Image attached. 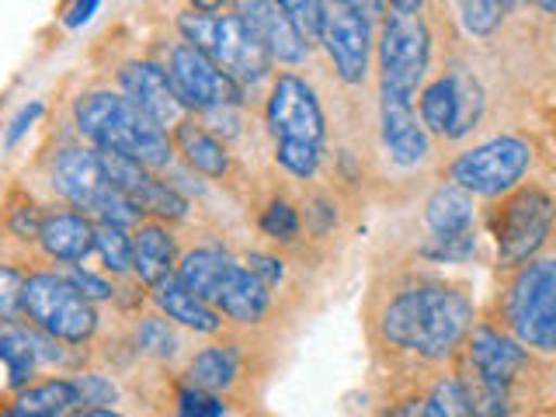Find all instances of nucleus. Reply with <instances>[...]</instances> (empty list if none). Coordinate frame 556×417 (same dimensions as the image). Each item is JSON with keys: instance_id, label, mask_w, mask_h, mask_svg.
I'll return each instance as SVG.
<instances>
[{"instance_id": "obj_17", "label": "nucleus", "mask_w": 556, "mask_h": 417, "mask_svg": "<svg viewBox=\"0 0 556 417\" xmlns=\"http://www.w3.org/2000/svg\"><path fill=\"white\" fill-rule=\"evenodd\" d=\"M39 243L52 261L77 265V261H87V254H94V223L84 213L60 208V213L42 216Z\"/></svg>"}, {"instance_id": "obj_23", "label": "nucleus", "mask_w": 556, "mask_h": 417, "mask_svg": "<svg viewBox=\"0 0 556 417\" xmlns=\"http://www.w3.org/2000/svg\"><path fill=\"white\" fill-rule=\"evenodd\" d=\"M425 223L431 226L434 237L473 233V199H469V191L456 181L434 188V195L425 205Z\"/></svg>"}, {"instance_id": "obj_44", "label": "nucleus", "mask_w": 556, "mask_h": 417, "mask_svg": "<svg viewBox=\"0 0 556 417\" xmlns=\"http://www.w3.org/2000/svg\"><path fill=\"white\" fill-rule=\"evenodd\" d=\"M473 251H477L473 233H459V237H434V243L425 254L434 261H466L473 257Z\"/></svg>"}, {"instance_id": "obj_6", "label": "nucleus", "mask_w": 556, "mask_h": 417, "mask_svg": "<svg viewBox=\"0 0 556 417\" xmlns=\"http://www.w3.org/2000/svg\"><path fill=\"white\" fill-rule=\"evenodd\" d=\"M431 35L417 14H390L379 35V91L414 98L428 74Z\"/></svg>"}, {"instance_id": "obj_28", "label": "nucleus", "mask_w": 556, "mask_h": 417, "mask_svg": "<svg viewBox=\"0 0 556 417\" xmlns=\"http://www.w3.org/2000/svg\"><path fill=\"white\" fill-rule=\"evenodd\" d=\"M0 358L8 365V382L14 390H25L31 376H35V358L31 341H28V327H22L17 320H0Z\"/></svg>"}, {"instance_id": "obj_22", "label": "nucleus", "mask_w": 556, "mask_h": 417, "mask_svg": "<svg viewBox=\"0 0 556 417\" xmlns=\"http://www.w3.org/2000/svg\"><path fill=\"white\" fill-rule=\"evenodd\" d=\"M174 147L185 156V164L191 170L205 174V178H223V174L230 170V153H226L219 139L205 126H199V122L181 118L178 126H174Z\"/></svg>"}, {"instance_id": "obj_3", "label": "nucleus", "mask_w": 556, "mask_h": 417, "mask_svg": "<svg viewBox=\"0 0 556 417\" xmlns=\"http://www.w3.org/2000/svg\"><path fill=\"white\" fill-rule=\"evenodd\" d=\"M178 28L185 35V42L202 49L226 77H233L240 87L257 84L268 77L271 56L261 46L257 35L248 28L240 14H199L185 11L178 14Z\"/></svg>"}, {"instance_id": "obj_21", "label": "nucleus", "mask_w": 556, "mask_h": 417, "mask_svg": "<svg viewBox=\"0 0 556 417\" xmlns=\"http://www.w3.org/2000/svg\"><path fill=\"white\" fill-rule=\"evenodd\" d=\"M233 265L237 261L219 248H195L178 261V282L188 286L199 300L216 306L219 289L226 282V275L233 271Z\"/></svg>"}, {"instance_id": "obj_31", "label": "nucleus", "mask_w": 556, "mask_h": 417, "mask_svg": "<svg viewBox=\"0 0 556 417\" xmlns=\"http://www.w3.org/2000/svg\"><path fill=\"white\" fill-rule=\"evenodd\" d=\"M98 223H112V226H136L139 219H143V208H139V202L136 199H129L126 191H118V188H112V185H104L101 191H98V199L91 202V208H87Z\"/></svg>"}, {"instance_id": "obj_9", "label": "nucleus", "mask_w": 556, "mask_h": 417, "mask_svg": "<svg viewBox=\"0 0 556 417\" xmlns=\"http://www.w3.org/2000/svg\"><path fill=\"white\" fill-rule=\"evenodd\" d=\"M556 219V205L546 191L526 188L504 202L497 216V257L501 265H521L546 243Z\"/></svg>"}, {"instance_id": "obj_42", "label": "nucleus", "mask_w": 556, "mask_h": 417, "mask_svg": "<svg viewBox=\"0 0 556 417\" xmlns=\"http://www.w3.org/2000/svg\"><path fill=\"white\" fill-rule=\"evenodd\" d=\"M223 414H226V404L216 393L188 387L178 396V417H223Z\"/></svg>"}, {"instance_id": "obj_46", "label": "nucleus", "mask_w": 556, "mask_h": 417, "mask_svg": "<svg viewBox=\"0 0 556 417\" xmlns=\"http://www.w3.org/2000/svg\"><path fill=\"white\" fill-rule=\"evenodd\" d=\"M11 230L14 237H22V240H39V230H42V213H39V205H17L14 213H11Z\"/></svg>"}, {"instance_id": "obj_53", "label": "nucleus", "mask_w": 556, "mask_h": 417, "mask_svg": "<svg viewBox=\"0 0 556 417\" xmlns=\"http://www.w3.org/2000/svg\"><path fill=\"white\" fill-rule=\"evenodd\" d=\"M539 8H543L546 14H556V0H535Z\"/></svg>"}, {"instance_id": "obj_8", "label": "nucleus", "mask_w": 556, "mask_h": 417, "mask_svg": "<svg viewBox=\"0 0 556 417\" xmlns=\"http://www.w3.org/2000/svg\"><path fill=\"white\" fill-rule=\"evenodd\" d=\"M167 77L174 84V94L191 112H213V109H237L243 101V87L226 77L223 70L191 42H178L170 49Z\"/></svg>"}, {"instance_id": "obj_54", "label": "nucleus", "mask_w": 556, "mask_h": 417, "mask_svg": "<svg viewBox=\"0 0 556 417\" xmlns=\"http://www.w3.org/2000/svg\"><path fill=\"white\" fill-rule=\"evenodd\" d=\"M0 417H4V414H0Z\"/></svg>"}, {"instance_id": "obj_14", "label": "nucleus", "mask_w": 556, "mask_h": 417, "mask_svg": "<svg viewBox=\"0 0 556 417\" xmlns=\"http://www.w3.org/2000/svg\"><path fill=\"white\" fill-rule=\"evenodd\" d=\"M233 14H240L248 28L268 49V56L278 63H303L309 42L306 35L292 25V17L275 4V0H233Z\"/></svg>"}, {"instance_id": "obj_33", "label": "nucleus", "mask_w": 556, "mask_h": 417, "mask_svg": "<svg viewBox=\"0 0 556 417\" xmlns=\"http://www.w3.org/2000/svg\"><path fill=\"white\" fill-rule=\"evenodd\" d=\"M275 161L289 174H295V178H313L320 167V143H306V139H278Z\"/></svg>"}, {"instance_id": "obj_40", "label": "nucleus", "mask_w": 556, "mask_h": 417, "mask_svg": "<svg viewBox=\"0 0 556 417\" xmlns=\"http://www.w3.org/2000/svg\"><path fill=\"white\" fill-rule=\"evenodd\" d=\"M275 4L292 17V25L306 35V42H309V39H320L324 0H275Z\"/></svg>"}, {"instance_id": "obj_47", "label": "nucleus", "mask_w": 556, "mask_h": 417, "mask_svg": "<svg viewBox=\"0 0 556 417\" xmlns=\"http://www.w3.org/2000/svg\"><path fill=\"white\" fill-rule=\"evenodd\" d=\"M42 115V101H31V104H25L22 112H17L14 118H11V126H8V132H4V147L11 150L17 139H22L31 126H35V118Z\"/></svg>"}, {"instance_id": "obj_18", "label": "nucleus", "mask_w": 556, "mask_h": 417, "mask_svg": "<svg viewBox=\"0 0 556 417\" xmlns=\"http://www.w3.org/2000/svg\"><path fill=\"white\" fill-rule=\"evenodd\" d=\"M132 271L150 289L178 275V248L164 223H143L132 233Z\"/></svg>"}, {"instance_id": "obj_51", "label": "nucleus", "mask_w": 556, "mask_h": 417, "mask_svg": "<svg viewBox=\"0 0 556 417\" xmlns=\"http://www.w3.org/2000/svg\"><path fill=\"white\" fill-rule=\"evenodd\" d=\"M421 4H425V0H390V8L396 14H417V11H421Z\"/></svg>"}, {"instance_id": "obj_27", "label": "nucleus", "mask_w": 556, "mask_h": 417, "mask_svg": "<svg viewBox=\"0 0 556 417\" xmlns=\"http://www.w3.org/2000/svg\"><path fill=\"white\" fill-rule=\"evenodd\" d=\"M237 376H240V355L230 344H213L188 362V387L205 390V393L230 390Z\"/></svg>"}, {"instance_id": "obj_38", "label": "nucleus", "mask_w": 556, "mask_h": 417, "mask_svg": "<svg viewBox=\"0 0 556 417\" xmlns=\"http://www.w3.org/2000/svg\"><path fill=\"white\" fill-rule=\"evenodd\" d=\"M0 317L4 320L25 317V275L11 265H0Z\"/></svg>"}, {"instance_id": "obj_50", "label": "nucleus", "mask_w": 556, "mask_h": 417, "mask_svg": "<svg viewBox=\"0 0 556 417\" xmlns=\"http://www.w3.org/2000/svg\"><path fill=\"white\" fill-rule=\"evenodd\" d=\"M70 417H126V414H115L112 407H80V410H74Z\"/></svg>"}, {"instance_id": "obj_4", "label": "nucleus", "mask_w": 556, "mask_h": 417, "mask_svg": "<svg viewBox=\"0 0 556 417\" xmlns=\"http://www.w3.org/2000/svg\"><path fill=\"white\" fill-rule=\"evenodd\" d=\"M25 317L31 327L60 338L63 344H84L98 330L94 303L84 300L63 275L52 271H35L25 278Z\"/></svg>"}, {"instance_id": "obj_32", "label": "nucleus", "mask_w": 556, "mask_h": 417, "mask_svg": "<svg viewBox=\"0 0 556 417\" xmlns=\"http://www.w3.org/2000/svg\"><path fill=\"white\" fill-rule=\"evenodd\" d=\"M94 251L101 254L104 268L122 275L132 268V237L112 223H98L94 226Z\"/></svg>"}, {"instance_id": "obj_41", "label": "nucleus", "mask_w": 556, "mask_h": 417, "mask_svg": "<svg viewBox=\"0 0 556 417\" xmlns=\"http://www.w3.org/2000/svg\"><path fill=\"white\" fill-rule=\"evenodd\" d=\"M74 382H77V393H80V407H109V404H115V396H118V390L112 387V379L94 376V372H80V376H74Z\"/></svg>"}, {"instance_id": "obj_36", "label": "nucleus", "mask_w": 556, "mask_h": 417, "mask_svg": "<svg viewBox=\"0 0 556 417\" xmlns=\"http://www.w3.org/2000/svg\"><path fill=\"white\" fill-rule=\"evenodd\" d=\"M456 4L469 35H491L501 25L504 0H456Z\"/></svg>"}, {"instance_id": "obj_16", "label": "nucleus", "mask_w": 556, "mask_h": 417, "mask_svg": "<svg viewBox=\"0 0 556 417\" xmlns=\"http://www.w3.org/2000/svg\"><path fill=\"white\" fill-rule=\"evenodd\" d=\"M466 362L491 379L515 382V376L526 369L529 352L518 338H508V334H501V330H491V327H477L473 334H469Z\"/></svg>"}, {"instance_id": "obj_52", "label": "nucleus", "mask_w": 556, "mask_h": 417, "mask_svg": "<svg viewBox=\"0 0 556 417\" xmlns=\"http://www.w3.org/2000/svg\"><path fill=\"white\" fill-rule=\"evenodd\" d=\"M191 4H195L199 14H219L226 0H191Z\"/></svg>"}, {"instance_id": "obj_24", "label": "nucleus", "mask_w": 556, "mask_h": 417, "mask_svg": "<svg viewBox=\"0 0 556 417\" xmlns=\"http://www.w3.org/2000/svg\"><path fill=\"white\" fill-rule=\"evenodd\" d=\"M80 407V393L74 379H46L39 387H25L14 396L8 417H63Z\"/></svg>"}, {"instance_id": "obj_5", "label": "nucleus", "mask_w": 556, "mask_h": 417, "mask_svg": "<svg viewBox=\"0 0 556 417\" xmlns=\"http://www.w3.org/2000/svg\"><path fill=\"white\" fill-rule=\"evenodd\" d=\"M508 324L515 338L539 352H556V257L526 265L508 292Z\"/></svg>"}, {"instance_id": "obj_11", "label": "nucleus", "mask_w": 556, "mask_h": 417, "mask_svg": "<svg viewBox=\"0 0 556 417\" xmlns=\"http://www.w3.org/2000/svg\"><path fill=\"white\" fill-rule=\"evenodd\" d=\"M268 126L278 139H306V143H324L327 132V118L313 87L295 77V74H282L271 84L268 94Z\"/></svg>"}, {"instance_id": "obj_12", "label": "nucleus", "mask_w": 556, "mask_h": 417, "mask_svg": "<svg viewBox=\"0 0 556 417\" xmlns=\"http://www.w3.org/2000/svg\"><path fill=\"white\" fill-rule=\"evenodd\" d=\"M118 84H122V94H126L132 104H139L161 129L178 126L181 122L185 104L178 101V94H174V84L164 66H156L150 60L126 63L118 70Z\"/></svg>"}, {"instance_id": "obj_45", "label": "nucleus", "mask_w": 556, "mask_h": 417, "mask_svg": "<svg viewBox=\"0 0 556 417\" xmlns=\"http://www.w3.org/2000/svg\"><path fill=\"white\" fill-rule=\"evenodd\" d=\"M248 271H254V275L261 278V282H265V286L271 289V286H278V282L286 278V261L254 251V254H248Z\"/></svg>"}, {"instance_id": "obj_49", "label": "nucleus", "mask_w": 556, "mask_h": 417, "mask_svg": "<svg viewBox=\"0 0 556 417\" xmlns=\"http://www.w3.org/2000/svg\"><path fill=\"white\" fill-rule=\"evenodd\" d=\"M344 4L362 11L365 17H369V22H372V17H379V11H382V0H344Z\"/></svg>"}, {"instance_id": "obj_37", "label": "nucleus", "mask_w": 556, "mask_h": 417, "mask_svg": "<svg viewBox=\"0 0 556 417\" xmlns=\"http://www.w3.org/2000/svg\"><path fill=\"white\" fill-rule=\"evenodd\" d=\"M261 233L271 240H295L300 237V216L286 199L268 202V208L261 213Z\"/></svg>"}, {"instance_id": "obj_43", "label": "nucleus", "mask_w": 556, "mask_h": 417, "mask_svg": "<svg viewBox=\"0 0 556 417\" xmlns=\"http://www.w3.org/2000/svg\"><path fill=\"white\" fill-rule=\"evenodd\" d=\"M63 278L84 295V300H91V303H104V300H112V295H115V289H112L109 278H101V275L87 271V268H80V265H74Z\"/></svg>"}, {"instance_id": "obj_39", "label": "nucleus", "mask_w": 556, "mask_h": 417, "mask_svg": "<svg viewBox=\"0 0 556 417\" xmlns=\"http://www.w3.org/2000/svg\"><path fill=\"white\" fill-rule=\"evenodd\" d=\"M456 77H459V139L466 132H473L477 129V122L483 115V87L463 74V70H456Z\"/></svg>"}, {"instance_id": "obj_48", "label": "nucleus", "mask_w": 556, "mask_h": 417, "mask_svg": "<svg viewBox=\"0 0 556 417\" xmlns=\"http://www.w3.org/2000/svg\"><path fill=\"white\" fill-rule=\"evenodd\" d=\"M101 0H74V8L66 11V28H80L84 22H91V14L98 11Z\"/></svg>"}, {"instance_id": "obj_34", "label": "nucleus", "mask_w": 556, "mask_h": 417, "mask_svg": "<svg viewBox=\"0 0 556 417\" xmlns=\"http://www.w3.org/2000/svg\"><path fill=\"white\" fill-rule=\"evenodd\" d=\"M136 344H139V352H147L150 358H174V355H178V348H181L178 334H174V327L164 317L139 320Z\"/></svg>"}, {"instance_id": "obj_10", "label": "nucleus", "mask_w": 556, "mask_h": 417, "mask_svg": "<svg viewBox=\"0 0 556 417\" xmlns=\"http://www.w3.org/2000/svg\"><path fill=\"white\" fill-rule=\"evenodd\" d=\"M320 42L344 84H362L372 56V22L344 0H324Z\"/></svg>"}, {"instance_id": "obj_1", "label": "nucleus", "mask_w": 556, "mask_h": 417, "mask_svg": "<svg viewBox=\"0 0 556 417\" xmlns=\"http://www.w3.org/2000/svg\"><path fill=\"white\" fill-rule=\"evenodd\" d=\"M382 338L431 362L448 358L473 327V303L452 286H414L382 309Z\"/></svg>"}, {"instance_id": "obj_2", "label": "nucleus", "mask_w": 556, "mask_h": 417, "mask_svg": "<svg viewBox=\"0 0 556 417\" xmlns=\"http://www.w3.org/2000/svg\"><path fill=\"white\" fill-rule=\"evenodd\" d=\"M74 122L84 139H91L98 150H115L139 161L150 170H164L174 161V139L167 129L132 104L126 94L94 91L74 104Z\"/></svg>"}, {"instance_id": "obj_30", "label": "nucleus", "mask_w": 556, "mask_h": 417, "mask_svg": "<svg viewBox=\"0 0 556 417\" xmlns=\"http://www.w3.org/2000/svg\"><path fill=\"white\" fill-rule=\"evenodd\" d=\"M98 161H101V170H104V181H109L112 188H118V191H126L129 199H139V191H143L153 181L150 167H143V164L132 161V156H126V153L98 150Z\"/></svg>"}, {"instance_id": "obj_29", "label": "nucleus", "mask_w": 556, "mask_h": 417, "mask_svg": "<svg viewBox=\"0 0 556 417\" xmlns=\"http://www.w3.org/2000/svg\"><path fill=\"white\" fill-rule=\"evenodd\" d=\"M396 417H469L459 379L434 382L425 400H407V404L396 410Z\"/></svg>"}, {"instance_id": "obj_15", "label": "nucleus", "mask_w": 556, "mask_h": 417, "mask_svg": "<svg viewBox=\"0 0 556 417\" xmlns=\"http://www.w3.org/2000/svg\"><path fill=\"white\" fill-rule=\"evenodd\" d=\"M52 185H56V191L70 205L91 208V202L98 199V191L109 185V181H104L101 161H98V150L60 147L56 156H52Z\"/></svg>"}, {"instance_id": "obj_25", "label": "nucleus", "mask_w": 556, "mask_h": 417, "mask_svg": "<svg viewBox=\"0 0 556 417\" xmlns=\"http://www.w3.org/2000/svg\"><path fill=\"white\" fill-rule=\"evenodd\" d=\"M421 122L428 132L459 139V77L445 74L421 91Z\"/></svg>"}, {"instance_id": "obj_26", "label": "nucleus", "mask_w": 556, "mask_h": 417, "mask_svg": "<svg viewBox=\"0 0 556 417\" xmlns=\"http://www.w3.org/2000/svg\"><path fill=\"white\" fill-rule=\"evenodd\" d=\"M459 387H463V396H466L469 417H508L515 410L511 382H501V379L483 376L469 362H463Z\"/></svg>"}, {"instance_id": "obj_35", "label": "nucleus", "mask_w": 556, "mask_h": 417, "mask_svg": "<svg viewBox=\"0 0 556 417\" xmlns=\"http://www.w3.org/2000/svg\"><path fill=\"white\" fill-rule=\"evenodd\" d=\"M139 208L143 213H153V216H161V219H185V213H188V202L174 191L167 181H150L143 191H139Z\"/></svg>"}, {"instance_id": "obj_20", "label": "nucleus", "mask_w": 556, "mask_h": 417, "mask_svg": "<svg viewBox=\"0 0 556 417\" xmlns=\"http://www.w3.org/2000/svg\"><path fill=\"white\" fill-rule=\"evenodd\" d=\"M268 306H271L268 286L261 282L254 271L233 265V271L226 275V282L219 289L216 309L226 313V317L237 320V324H257L268 313Z\"/></svg>"}, {"instance_id": "obj_19", "label": "nucleus", "mask_w": 556, "mask_h": 417, "mask_svg": "<svg viewBox=\"0 0 556 417\" xmlns=\"http://www.w3.org/2000/svg\"><path fill=\"white\" fill-rule=\"evenodd\" d=\"M153 303L167 313V320L199 330V334H216V330L223 327V313L213 303L199 300L188 286H181L178 275L153 289Z\"/></svg>"}, {"instance_id": "obj_13", "label": "nucleus", "mask_w": 556, "mask_h": 417, "mask_svg": "<svg viewBox=\"0 0 556 417\" xmlns=\"http://www.w3.org/2000/svg\"><path fill=\"white\" fill-rule=\"evenodd\" d=\"M379 129H382V147L390 150L396 164L414 167L431 153V136L425 122L417 118L410 98L379 91Z\"/></svg>"}, {"instance_id": "obj_7", "label": "nucleus", "mask_w": 556, "mask_h": 417, "mask_svg": "<svg viewBox=\"0 0 556 417\" xmlns=\"http://www.w3.org/2000/svg\"><path fill=\"white\" fill-rule=\"evenodd\" d=\"M532 164V147L518 136H497L466 150L452 164V181L469 195H504L511 191Z\"/></svg>"}]
</instances>
